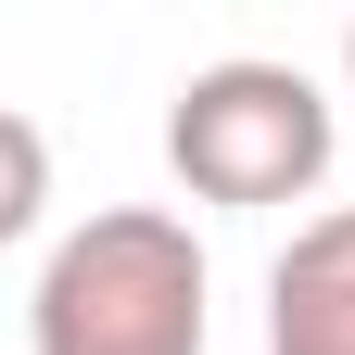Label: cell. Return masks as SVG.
I'll return each instance as SVG.
<instances>
[{
  "label": "cell",
  "instance_id": "277c9868",
  "mask_svg": "<svg viewBox=\"0 0 355 355\" xmlns=\"http://www.w3.org/2000/svg\"><path fill=\"white\" fill-rule=\"evenodd\" d=\"M38 203H51V140H38V127L0 102V254L38 229Z\"/></svg>",
  "mask_w": 355,
  "mask_h": 355
},
{
  "label": "cell",
  "instance_id": "6da1fadb",
  "mask_svg": "<svg viewBox=\"0 0 355 355\" xmlns=\"http://www.w3.org/2000/svg\"><path fill=\"white\" fill-rule=\"evenodd\" d=\"M38 355H203V241L165 203H102L26 292Z\"/></svg>",
  "mask_w": 355,
  "mask_h": 355
},
{
  "label": "cell",
  "instance_id": "7a4b0ae2",
  "mask_svg": "<svg viewBox=\"0 0 355 355\" xmlns=\"http://www.w3.org/2000/svg\"><path fill=\"white\" fill-rule=\"evenodd\" d=\"M165 165L191 178V203H304L330 178V89L304 64L229 51L165 102Z\"/></svg>",
  "mask_w": 355,
  "mask_h": 355
},
{
  "label": "cell",
  "instance_id": "5b68a950",
  "mask_svg": "<svg viewBox=\"0 0 355 355\" xmlns=\"http://www.w3.org/2000/svg\"><path fill=\"white\" fill-rule=\"evenodd\" d=\"M343 76H355V38H343Z\"/></svg>",
  "mask_w": 355,
  "mask_h": 355
},
{
  "label": "cell",
  "instance_id": "3957f363",
  "mask_svg": "<svg viewBox=\"0 0 355 355\" xmlns=\"http://www.w3.org/2000/svg\"><path fill=\"white\" fill-rule=\"evenodd\" d=\"M266 355H355V203L304 216L266 266Z\"/></svg>",
  "mask_w": 355,
  "mask_h": 355
}]
</instances>
